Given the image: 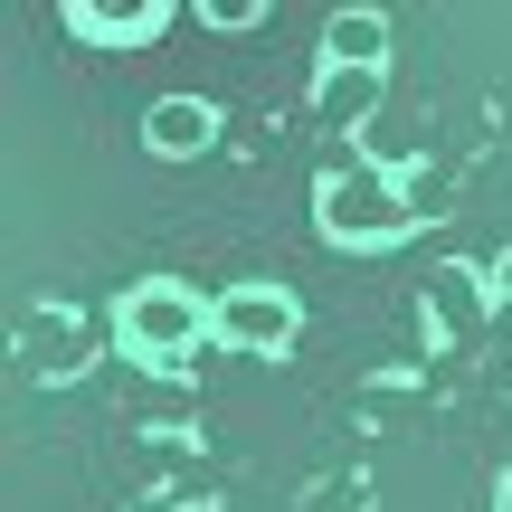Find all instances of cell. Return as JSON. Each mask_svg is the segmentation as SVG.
Wrapping results in <instances>:
<instances>
[{
  "instance_id": "cell-12",
  "label": "cell",
  "mask_w": 512,
  "mask_h": 512,
  "mask_svg": "<svg viewBox=\"0 0 512 512\" xmlns=\"http://www.w3.org/2000/svg\"><path fill=\"white\" fill-rule=\"evenodd\" d=\"M494 294H512V247H503V256H494Z\"/></svg>"
},
{
  "instance_id": "cell-4",
  "label": "cell",
  "mask_w": 512,
  "mask_h": 512,
  "mask_svg": "<svg viewBox=\"0 0 512 512\" xmlns=\"http://www.w3.org/2000/svg\"><path fill=\"white\" fill-rule=\"evenodd\" d=\"M484 313H494V266L446 256V266L427 275V332H437V342H475Z\"/></svg>"
},
{
  "instance_id": "cell-13",
  "label": "cell",
  "mask_w": 512,
  "mask_h": 512,
  "mask_svg": "<svg viewBox=\"0 0 512 512\" xmlns=\"http://www.w3.org/2000/svg\"><path fill=\"white\" fill-rule=\"evenodd\" d=\"M494 512H512V475H503V494H494Z\"/></svg>"
},
{
  "instance_id": "cell-3",
  "label": "cell",
  "mask_w": 512,
  "mask_h": 512,
  "mask_svg": "<svg viewBox=\"0 0 512 512\" xmlns=\"http://www.w3.org/2000/svg\"><path fill=\"white\" fill-rule=\"evenodd\" d=\"M294 332H304V304L285 285H228L209 304V342L238 361H275V351H294Z\"/></svg>"
},
{
  "instance_id": "cell-7",
  "label": "cell",
  "mask_w": 512,
  "mask_h": 512,
  "mask_svg": "<svg viewBox=\"0 0 512 512\" xmlns=\"http://www.w3.org/2000/svg\"><path fill=\"white\" fill-rule=\"evenodd\" d=\"M143 143L162 152V162H190V152L219 143V105H209V95H162V105L143 114Z\"/></svg>"
},
{
  "instance_id": "cell-1",
  "label": "cell",
  "mask_w": 512,
  "mask_h": 512,
  "mask_svg": "<svg viewBox=\"0 0 512 512\" xmlns=\"http://www.w3.org/2000/svg\"><path fill=\"white\" fill-rule=\"evenodd\" d=\"M313 219H323L332 247H399L408 228H418V209H408V181H399L389 162H370V152L332 143L323 190H313Z\"/></svg>"
},
{
  "instance_id": "cell-8",
  "label": "cell",
  "mask_w": 512,
  "mask_h": 512,
  "mask_svg": "<svg viewBox=\"0 0 512 512\" xmlns=\"http://www.w3.org/2000/svg\"><path fill=\"white\" fill-rule=\"evenodd\" d=\"M323 67H389V10H332L323 19Z\"/></svg>"
},
{
  "instance_id": "cell-6",
  "label": "cell",
  "mask_w": 512,
  "mask_h": 512,
  "mask_svg": "<svg viewBox=\"0 0 512 512\" xmlns=\"http://www.w3.org/2000/svg\"><path fill=\"white\" fill-rule=\"evenodd\" d=\"M380 95H389V67H313V124L342 143L380 114Z\"/></svg>"
},
{
  "instance_id": "cell-9",
  "label": "cell",
  "mask_w": 512,
  "mask_h": 512,
  "mask_svg": "<svg viewBox=\"0 0 512 512\" xmlns=\"http://www.w3.org/2000/svg\"><path fill=\"white\" fill-rule=\"evenodd\" d=\"M67 19L86 38H152V29H162V0H76Z\"/></svg>"
},
{
  "instance_id": "cell-11",
  "label": "cell",
  "mask_w": 512,
  "mask_h": 512,
  "mask_svg": "<svg viewBox=\"0 0 512 512\" xmlns=\"http://www.w3.org/2000/svg\"><path fill=\"white\" fill-rule=\"evenodd\" d=\"M133 512H190V494H143Z\"/></svg>"
},
{
  "instance_id": "cell-5",
  "label": "cell",
  "mask_w": 512,
  "mask_h": 512,
  "mask_svg": "<svg viewBox=\"0 0 512 512\" xmlns=\"http://www.w3.org/2000/svg\"><path fill=\"white\" fill-rule=\"evenodd\" d=\"M86 351H95V323H86L76 304H38L29 332H19V361H29L38 380H76V370H86Z\"/></svg>"
},
{
  "instance_id": "cell-2",
  "label": "cell",
  "mask_w": 512,
  "mask_h": 512,
  "mask_svg": "<svg viewBox=\"0 0 512 512\" xmlns=\"http://www.w3.org/2000/svg\"><path fill=\"white\" fill-rule=\"evenodd\" d=\"M114 332H124V351L143 370H190L200 351H219V342H209V304L190 285H171V275L133 285L124 304H114Z\"/></svg>"
},
{
  "instance_id": "cell-10",
  "label": "cell",
  "mask_w": 512,
  "mask_h": 512,
  "mask_svg": "<svg viewBox=\"0 0 512 512\" xmlns=\"http://www.w3.org/2000/svg\"><path fill=\"white\" fill-rule=\"evenodd\" d=\"M200 19H209V29H256L266 10H256V0H200Z\"/></svg>"
}]
</instances>
